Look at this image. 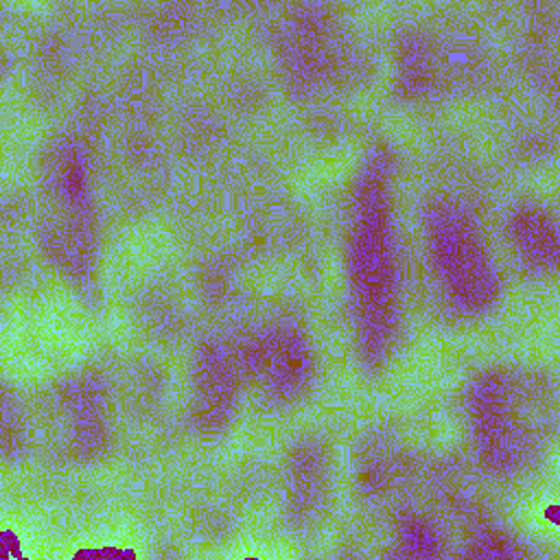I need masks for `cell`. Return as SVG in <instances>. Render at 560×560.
Here are the masks:
<instances>
[{
	"mask_svg": "<svg viewBox=\"0 0 560 560\" xmlns=\"http://www.w3.org/2000/svg\"><path fill=\"white\" fill-rule=\"evenodd\" d=\"M523 247H527V254L534 258L536 265H542L545 269H551L558 258V234L553 221L542 212L529 214L523 219Z\"/></svg>",
	"mask_w": 560,
	"mask_h": 560,
	"instance_id": "1",
	"label": "cell"
}]
</instances>
